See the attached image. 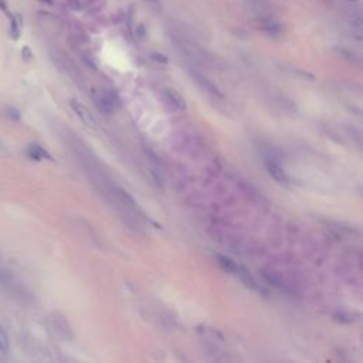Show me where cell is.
I'll return each instance as SVG.
<instances>
[{
    "label": "cell",
    "instance_id": "8992f818",
    "mask_svg": "<svg viewBox=\"0 0 363 363\" xmlns=\"http://www.w3.org/2000/svg\"><path fill=\"white\" fill-rule=\"evenodd\" d=\"M217 258H219V264L225 268L226 271H230V272H235V271H238V267L235 266L234 263H233L230 258H227V257H223V256H219Z\"/></svg>",
    "mask_w": 363,
    "mask_h": 363
},
{
    "label": "cell",
    "instance_id": "8fae6325",
    "mask_svg": "<svg viewBox=\"0 0 363 363\" xmlns=\"http://www.w3.org/2000/svg\"><path fill=\"white\" fill-rule=\"evenodd\" d=\"M68 3H70V6L73 9H80L81 7V1L80 0H68Z\"/></svg>",
    "mask_w": 363,
    "mask_h": 363
},
{
    "label": "cell",
    "instance_id": "3957f363",
    "mask_svg": "<svg viewBox=\"0 0 363 363\" xmlns=\"http://www.w3.org/2000/svg\"><path fill=\"white\" fill-rule=\"evenodd\" d=\"M118 196V199L122 202V203L125 204L128 209H131V210H138V206H136V203H135V200L129 196L128 193L125 192V190H122V189H117V193H115Z\"/></svg>",
    "mask_w": 363,
    "mask_h": 363
},
{
    "label": "cell",
    "instance_id": "30bf717a",
    "mask_svg": "<svg viewBox=\"0 0 363 363\" xmlns=\"http://www.w3.org/2000/svg\"><path fill=\"white\" fill-rule=\"evenodd\" d=\"M11 282V275L9 271H0V285H7Z\"/></svg>",
    "mask_w": 363,
    "mask_h": 363
},
{
    "label": "cell",
    "instance_id": "7a4b0ae2",
    "mask_svg": "<svg viewBox=\"0 0 363 363\" xmlns=\"http://www.w3.org/2000/svg\"><path fill=\"white\" fill-rule=\"evenodd\" d=\"M267 169H268V173L278 181L279 183H288L289 179L288 176H287V173L285 171L282 169V166L278 163L277 160H267Z\"/></svg>",
    "mask_w": 363,
    "mask_h": 363
},
{
    "label": "cell",
    "instance_id": "277c9868",
    "mask_svg": "<svg viewBox=\"0 0 363 363\" xmlns=\"http://www.w3.org/2000/svg\"><path fill=\"white\" fill-rule=\"evenodd\" d=\"M27 155L34 160H42L43 158H50L47 155V152L42 146H39V145H30V148L27 150Z\"/></svg>",
    "mask_w": 363,
    "mask_h": 363
},
{
    "label": "cell",
    "instance_id": "ba28073f",
    "mask_svg": "<svg viewBox=\"0 0 363 363\" xmlns=\"http://www.w3.org/2000/svg\"><path fill=\"white\" fill-rule=\"evenodd\" d=\"M168 96H169V99H171V102L175 105L176 108H179V109H182V108H184V104H183V99L181 98V95L179 94H176L175 91H172V90H169L168 92Z\"/></svg>",
    "mask_w": 363,
    "mask_h": 363
},
{
    "label": "cell",
    "instance_id": "5bb4252c",
    "mask_svg": "<svg viewBox=\"0 0 363 363\" xmlns=\"http://www.w3.org/2000/svg\"><path fill=\"white\" fill-rule=\"evenodd\" d=\"M152 1H153V0H152Z\"/></svg>",
    "mask_w": 363,
    "mask_h": 363
},
{
    "label": "cell",
    "instance_id": "7c38bea8",
    "mask_svg": "<svg viewBox=\"0 0 363 363\" xmlns=\"http://www.w3.org/2000/svg\"><path fill=\"white\" fill-rule=\"evenodd\" d=\"M0 7H1L4 11H7V4H6L4 0H0Z\"/></svg>",
    "mask_w": 363,
    "mask_h": 363
},
{
    "label": "cell",
    "instance_id": "6da1fadb",
    "mask_svg": "<svg viewBox=\"0 0 363 363\" xmlns=\"http://www.w3.org/2000/svg\"><path fill=\"white\" fill-rule=\"evenodd\" d=\"M70 105H71L73 111L75 112V115L80 118V121H81L84 125H87L88 128H95L96 127L95 119H94V117L91 115V112H90L83 104H80V102H77V101L73 99V101L70 102Z\"/></svg>",
    "mask_w": 363,
    "mask_h": 363
},
{
    "label": "cell",
    "instance_id": "4fadbf2b",
    "mask_svg": "<svg viewBox=\"0 0 363 363\" xmlns=\"http://www.w3.org/2000/svg\"><path fill=\"white\" fill-rule=\"evenodd\" d=\"M348 1H358V0H348Z\"/></svg>",
    "mask_w": 363,
    "mask_h": 363
},
{
    "label": "cell",
    "instance_id": "52a82bcc",
    "mask_svg": "<svg viewBox=\"0 0 363 363\" xmlns=\"http://www.w3.org/2000/svg\"><path fill=\"white\" fill-rule=\"evenodd\" d=\"M10 348V342H9V336L7 333L0 328V352L6 353L9 352Z\"/></svg>",
    "mask_w": 363,
    "mask_h": 363
},
{
    "label": "cell",
    "instance_id": "9c48e42d",
    "mask_svg": "<svg viewBox=\"0 0 363 363\" xmlns=\"http://www.w3.org/2000/svg\"><path fill=\"white\" fill-rule=\"evenodd\" d=\"M20 36V24H17V19L11 17V37L17 39Z\"/></svg>",
    "mask_w": 363,
    "mask_h": 363
},
{
    "label": "cell",
    "instance_id": "5b68a950",
    "mask_svg": "<svg viewBox=\"0 0 363 363\" xmlns=\"http://www.w3.org/2000/svg\"><path fill=\"white\" fill-rule=\"evenodd\" d=\"M98 104H99L101 109H102V111H105V112H112V109H114V102H112V99H111L107 94H104V95L99 96Z\"/></svg>",
    "mask_w": 363,
    "mask_h": 363
}]
</instances>
